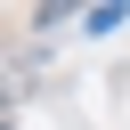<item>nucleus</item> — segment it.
Returning <instances> with one entry per match:
<instances>
[]
</instances>
